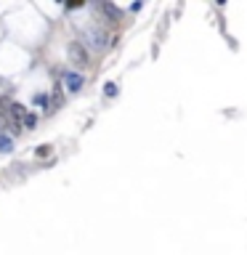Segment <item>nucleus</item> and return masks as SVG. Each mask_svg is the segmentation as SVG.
<instances>
[{"label": "nucleus", "mask_w": 247, "mask_h": 255, "mask_svg": "<svg viewBox=\"0 0 247 255\" xmlns=\"http://www.w3.org/2000/svg\"><path fill=\"white\" fill-rule=\"evenodd\" d=\"M61 83L66 85V90H69V93H77V90L82 88V83H85V77H82L80 72H75V69H64Z\"/></svg>", "instance_id": "f257e3e1"}, {"label": "nucleus", "mask_w": 247, "mask_h": 255, "mask_svg": "<svg viewBox=\"0 0 247 255\" xmlns=\"http://www.w3.org/2000/svg\"><path fill=\"white\" fill-rule=\"evenodd\" d=\"M69 53H72V59H77L80 64H85L88 61V53L80 48V43H72V48H69Z\"/></svg>", "instance_id": "f03ea898"}, {"label": "nucleus", "mask_w": 247, "mask_h": 255, "mask_svg": "<svg viewBox=\"0 0 247 255\" xmlns=\"http://www.w3.org/2000/svg\"><path fill=\"white\" fill-rule=\"evenodd\" d=\"M0 152L3 154H8V152H14V141H11V136H0Z\"/></svg>", "instance_id": "7ed1b4c3"}, {"label": "nucleus", "mask_w": 247, "mask_h": 255, "mask_svg": "<svg viewBox=\"0 0 247 255\" xmlns=\"http://www.w3.org/2000/svg\"><path fill=\"white\" fill-rule=\"evenodd\" d=\"M32 101L43 109V106H48V93H35V99H32Z\"/></svg>", "instance_id": "20e7f679"}, {"label": "nucleus", "mask_w": 247, "mask_h": 255, "mask_svg": "<svg viewBox=\"0 0 247 255\" xmlns=\"http://www.w3.org/2000/svg\"><path fill=\"white\" fill-rule=\"evenodd\" d=\"M35 122H37L35 115H24V125H27V128H35Z\"/></svg>", "instance_id": "39448f33"}, {"label": "nucleus", "mask_w": 247, "mask_h": 255, "mask_svg": "<svg viewBox=\"0 0 247 255\" xmlns=\"http://www.w3.org/2000/svg\"><path fill=\"white\" fill-rule=\"evenodd\" d=\"M104 93H106V96H117V88L109 83V88H104Z\"/></svg>", "instance_id": "423d86ee"}, {"label": "nucleus", "mask_w": 247, "mask_h": 255, "mask_svg": "<svg viewBox=\"0 0 247 255\" xmlns=\"http://www.w3.org/2000/svg\"><path fill=\"white\" fill-rule=\"evenodd\" d=\"M48 149H50V146H40V149H37V157H46Z\"/></svg>", "instance_id": "0eeeda50"}]
</instances>
